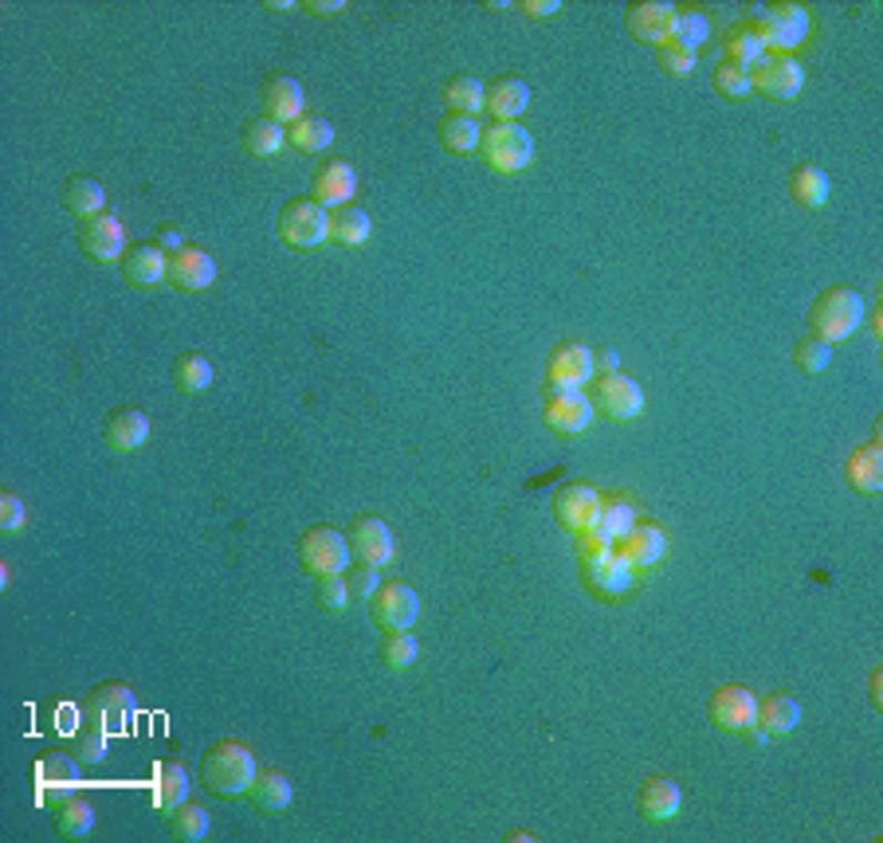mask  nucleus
I'll list each match as a JSON object with an SVG mask.
<instances>
[{
	"mask_svg": "<svg viewBox=\"0 0 883 843\" xmlns=\"http://www.w3.org/2000/svg\"><path fill=\"white\" fill-rule=\"evenodd\" d=\"M762 55H770V51H765L762 35H758V28L750 24V20H742V24H734L731 32H727V63L754 68Z\"/></svg>",
	"mask_w": 883,
	"mask_h": 843,
	"instance_id": "obj_40",
	"label": "nucleus"
},
{
	"mask_svg": "<svg viewBox=\"0 0 883 843\" xmlns=\"http://www.w3.org/2000/svg\"><path fill=\"white\" fill-rule=\"evenodd\" d=\"M63 204H68L71 216L91 220V216H99V212H106V189L94 177H71L68 185H63Z\"/></svg>",
	"mask_w": 883,
	"mask_h": 843,
	"instance_id": "obj_34",
	"label": "nucleus"
},
{
	"mask_svg": "<svg viewBox=\"0 0 883 843\" xmlns=\"http://www.w3.org/2000/svg\"><path fill=\"white\" fill-rule=\"evenodd\" d=\"M581 577H586V589L597 592V597H625V592L637 585V569L625 561V557L612 549L609 557H601V561H586L581 566Z\"/></svg>",
	"mask_w": 883,
	"mask_h": 843,
	"instance_id": "obj_19",
	"label": "nucleus"
},
{
	"mask_svg": "<svg viewBox=\"0 0 883 843\" xmlns=\"http://www.w3.org/2000/svg\"><path fill=\"white\" fill-rule=\"evenodd\" d=\"M349 538L334 526H315V530H306L303 541H298V561L311 577H338L349 569Z\"/></svg>",
	"mask_w": 883,
	"mask_h": 843,
	"instance_id": "obj_7",
	"label": "nucleus"
},
{
	"mask_svg": "<svg viewBox=\"0 0 883 843\" xmlns=\"http://www.w3.org/2000/svg\"><path fill=\"white\" fill-rule=\"evenodd\" d=\"M656 63H660V68L668 71V75L683 79V75H691V71H696L699 51L683 48L680 40H668V43H660V48H656Z\"/></svg>",
	"mask_w": 883,
	"mask_h": 843,
	"instance_id": "obj_47",
	"label": "nucleus"
},
{
	"mask_svg": "<svg viewBox=\"0 0 883 843\" xmlns=\"http://www.w3.org/2000/svg\"><path fill=\"white\" fill-rule=\"evenodd\" d=\"M189 801V769L181 761H162L153 773V804L162 812H173Z\"/></svg>",
	"mask_w": 883,
	"mask_h": 843,
	"instance_id": "obj_30",
	"label": "nucleus"
},
{
	"mask_svg": "<svg viewBox=\"0 0 883 843\" xmlns=\"http://www.w3.org/2000/svg\"><path fill=\"white\" fill-rule=\"evenodd\" d=\"M153 244L162 247L165 255H177V252H185V228H177V224H162V228L153 232Z\"/></svg>",
	"mask_w": 883,
	"mask_h": 843,
	"instance_id": "obj_55",
	"label": "nucleus"
},
{
	"mask_svg": "<svg viewBox=\"0 0 883 843\" xmlns=\"http://www.w3.org/2000/svg\"><path fill=\"white\" fill-rule=\"evenodd\" d=\"M479 153L499 173H522L530 165V158H535V138L518 126V122H491L484 130Z\"/></svg>",
	"mask_w": 883,
	"mask_h": 843,
	"instance_id": "obj_8",
	"label": "nucleus"
},
{
	"mask_svg": "<svg viewBox=\"0 0 883 843\" xmlns=\"http://www.w3.org/2000/svg\"><path fill=\"white\" fill-rule=\"evenodd\" d=\"M518 9L527 12V17H535V20H546V17H558V12H561V0H522Z\"/></svg>",
	"mask_w": 883,
	"mask_h": 843,
	"instance_id": "obj_56",
	"label": "nucleus"
},
{
	"mask_svg": "<svg viewBox=\"0 0 883 843\" xmlns=\"http://www.w3.org/2000/svg\"><path fill=\"white\" fill-rule=\"evenodd\" d=\"M637 809L645 820H652V824H663V820H671L676 812L683 809V789L671 776H648L645 784H640L637 793Z\"/></svg>",
	"mask_w": 883,
	"mask_h": 843,
	"instance_id": "obj_25",
	"label": "nucleus"
},
{
	"mask_svg": "<svg viewBox=\"0 0 883 843\" xmlns=\"http://www.w3.org/2000/svg\"><path fill=\"white\" fill-rule=\"evenodd\" d=\"M79 244H83L87 260L94 263H114L126 255V232H122L119 216L111 212H99V216L83 220L79 224Z\"/></svg>",
	"mask_w": 883,
	"mask_h": 843,
	"instance_id": "obj_16",
	"label": "nucleus"
},
{
	"mask_svg": "<svg viewBox=\"0 0 883 843\" xmlns=\"http://www.w3.org/2000/svg\"><path fill=\"white\" fill-rule=\"evenodd\" d=\"M676 4H668V0H645V4H632L629 9V32L637 35L640 43H652V48H660V43L671 40V32H676Z\"/></svg>",
	"mask_w": 883,
	"mask_h": 843,
	"instance_id": "obj_20",
	"label": "nucleus"
},
{
	"mask_svg": "<svg viewBox=\"0 0 883 843\" xmlns=\"http://www.w3.org/2000/svg\"><path fill=\"white\" fill-rule=\"evenodd\" d=\"M349 585V597L357 600H369L377 589H382V569L377 566H366V561H357V566H349V573H342Z\"/></svg>",
	"mask_w": 883,
	"mask_h": 843,
	"instance_id": "obj_50",
	"label": "nucleus"
},
{
	"mask_svg": "<svg viewBox=\"0 0 883 843\" xmlns=\"http://www.w3.org/2000/svg\"><path fill=\"white\" fill-rule=\"evenodd\" d=\"M240 142H244V150L252 153V158H275V153L287 145V126L267 119V114H252V119L244 122V130H240Z\"/></svg>",
	"mask_w": 883,
	"mask_h": 843,
	"instance_id": "obj_29",
	"label": "nucleus"
},
{
	"mask_svg": "<svg viewBox=\"0 0 883 843\" xmlns=\"http://www.w3.org/2000/svg\"><path fill=\"white\" fill-rule=\"evenodd\" d=\"M420 656L417 640H413V632H385L382 640V659L385 667H393V671H405V667H413Z\"/></svg>",
	"mask_w": 883,
	"mask_h": 843,
	"instance_id": "obj_46",
	"label": "nucleus"
},
{
	"mask_svg": "<svg viewBox=\"0 0 883 843\" xmlns=\"http://www.w3.org/2000/svg\"><path fill=\"white\" fill-rule=\"evenodd\" d=\"M374 236V224H369V212L357 209V204H342L331 209V240L342 247H362Z\"/></svg>",
	"mask_w": 883,
	"mask_h": 843,
	"instance_id": "obj_33",
	"label": "nucleus"
},
{
	"mask_svg": "<svg viewBox=\"0 0 883 843\" xmlns=\"http://www.w3.org/2000/svg\"><path fill=\"white\" fill-rule=\"evenodd\" d=\"M714 91H719L722 99H747V94L754 91V87H750V68L722 60L719 68H714Z\"/></svg>",
	"mask_w": 883,
	"mask_h": 843,
	"instance_id": "obj_49",
	"label": "nucleus"
},
{
	"mask_svg": "<svg viewBox=\"0 0 883 843\" xmlns=\"http://www.w3.org/2000/svg\"><path fill=\"white\" fill-rule=\"evenodd\" d=\"M707 710H711V722L719 725V730H727V734H747L750 725H754L758 699H754V691L731 683V687H719V691L711 694Z\"/></svg>",
	"mask_w": 883,
	"mask_h": 843,
	"instance_id": "obj_14",
	"label": "nucleus"
},
{
	"mask_svg": "<svg viewBox=\"0 0 883 843\" xmlns=\"http://www.w3.org/2000/svg\"><path fill=\"white\" fill-rule=\"evenodd\" d=\"M589 400L609 420H637L645 413V388H640V380L625 377V373H605Z\"/></svg>",
	"mask_w": 883,
	"mask_h": 843,
	"instance_id": "obj_11",
	"label": "nucleus"
},
{
	"mask_svg": "<svg viewBox=\"0 0 883 843\" xmlns=\"http://www.w3.org/2000/svg\"><path fill=\"white\" fill-rule=\"evenodd\" d=\"M267 9H275V12H287V9H295V0H267Z\"/></svg>",
	"mask_w": 883,
	"mask_h": 843,
	"instance_id": "obj_60",
	"label": "nucleus"
},
{
	"mask_svg": "<svg viewBox=\"0 0 883 843\" xmlns=\"http://www.w3.org/2000/svg\"><path fill=\"white\" fill-rule=\"evenodd\" d=\"M209 827H213V820H209V812L201 809V804H181V809L170 812V832L177 835L181 843H201L204 835H209Z\"/></svg>",
	"mask_w": 883,
	"mask_h": 843,
	"instance_id": "obj_44",
	"label": "nucleus"
},
{
	"mask_svg": "<svg viewBox=\"0 0 883 843\" xmlns=\"http://www.w3.org/2000/svg\"><path fill=\"white\" fill-rule=\"evenodd\" d=\"M844 479H849L852 490L860 495H880L883 490V447L880 444H864L856 447L844 464Z\"/></svg>",
	"mask_w": 883,
	"mask_h": 843,
	"instance_id": "obj_28",
	"label": "nucleus"
},
{
	"mask_svg": "<svg viewBox=\"0 0 883 843\" xmlns=\"http://www.w3.org/2000/svg\"><path fill=\"white\" fill-rule=\"evenodd\" d=\"M542 416L546 424H550V431H558V436H581V431H589V424H593L597 408L593 400H589V393H581V388H546V405H542Z\"/></svg>",
	"mask_w": 883,
	"mask_h": 843,
	"instance_id": "obj_10",
	"label": "nucleus"
},
{
	"mask_svg": "<svg viewBox=\"0 0 883 843\" xmlns=\"http://www.w3.org/2000/svg\"><path fill=\"white\" fill-rule=\"evenodd\" d=\"M801 722V702L793 694H770V699H758L754 725L765 734H790Z\"/></svg>",
	"mask_w": 883,
	"mask_h": 843,
	"instance_id": "obj_31",
	"label": "nucleus"
},
{
	"mask_svg": "<svg viewBox=\"0 0 883 843\" xmlns=\"http://www.w3.org/2000/svg\"><path fill=\"white\" fill-rule=\"evenodd\" d=\"M83 761L75 758V750H48L28 765V784H32V796L48 809L79 796V784H83Z\"/></svg>",
	"mask_w": 883,
	"mask_h": 843,
	"instance_id": "obj_3",
	"label": "nucleus"
},
{
	"mask_svg": "<svg viewBox=\"0 0 883 843\" xmlns=\"http://www.w3.org/2000/svg\"><path fill=\"white\" fill-rule=\"evenodd\" d=\"M707 35H711V20H707V12H699V9L676 12V32H671V40H680L683 48L699 51L707 43Z\"/></svg>",
	"mask_w": 883,
	"mask_h": 843,
	"instance_id": "obj_45",
	"label": "nucleus"
},
{
	"mask_svg": "<svg viewBox=\"0 0 883 843\" xmlns=\"http://www.w3.org/2000/svg\"><path fill=\"white\" fill-rule=\"evenodd\" d=\"M612 549H617L632 569H652L656 561H663V553H668V534H663L660 526L637 522Z\"/></svg>",
	"mask_w": 883,
	"mask_h": 843,
	"instance_id": "obj_22",
	"label": "nucleus"
},
{
	"mask_svg": "<svg viewBox=\"0 0 883 843\" xmlns=\"http://www.w3.org/2000/svg\"><path fill=\"white\" fill-rule=\"evenodd\" d=\"M201 781L213 796H244L255 781V753L236 738L209 745L201 758Z\"/></svg>",
	"mask_w": 883,
	"mask_h": 843,
	"instance_id": "obj_1",
	"label": "nucleus"
},
{
	"mask_svg": "<svg viewBox=\"0 0 883 843\" xmlns=\"http://www.w3.org/2000/svg\"><path fill=\"white\" fill-rule=\"evenodd\" d=\"M880 674H883V671H880V667H875V671H872V707H875V710H880Z\"/></svg>",
	"mask_w": 883,
	"mask_h": 843,
	"instance_id": "obj_59",
	"label": "nucleus"
},
{
	"mask_svg": "<svg viewBox=\"0 0 883 843\" xmlns=\"http://www.w3.org/2000/svg\"><path fill=\"white\" fill-rule=\"evenodd\" d=\"M530 106V87L518 75H499L491 87H487V102L484 110L495 122H518Z\"/></svg>",
	"mask_w": 883,
	"mask_h": 843,
	"instance_id": "obj_26",
	"label": "nucleus"
},
{
	"mask_svg": "<svg viewBox=\"0 0 883 843\" xmlns=\"http://www.w3.org/2000/svg\"><path fill=\"white\" fill-rule=\"evenodd\" d=\"M750 87H758V91L778 102H790L805 91V71H801V63L793 55H762L750 68Z\"/></svg>",
	"mask_w": 883,
	"mask_h": 843,
	"instance_id": "obj_12",
	"label": "nucleus"
},
{
	"mask_svg": "<svg viewBox=\"0 0 883 843\" xmlns=\"http://www.w3.org/2000/svg\"><path fill=\"white\" fill-rule=\"evenodd\" d=\"M637 522H640V515L629 498H601V515H597L593 526L612 541V546H617V541L625 538Z\"/></svg>",
	"mask_w": 883,
	"mask_h": 843,
	"instance_id": "obj_42",
	"label": "nucleus"
},
{
	"mask_svg": "<svg viewBox=\"0 0 883 843\" xmlns=\"http://www.w3.org/2000/svg\"><path fill=\"white\" fill-rule=\"evenodd\" d=\"M750 24L758 28V35H762V43H765L770 55H793V51L809 40V32H813V17H809V9L805 4H790V0L758 9V17L750 20Z\"/></svg>",
	"mask_w": 883,
	"mask_h": 843,
	"instance_id": "obj_4",
	"label": "nucleus"
},
{
	"mask_svg": "<svg viewBox=\"0 0 883 843\" xmlns=\"http://www.w3.org/2000/svg\"><path fill=\"white\" fill-rule=\"evenodd\" d=\"M51 816H55V832H60L63 840H87L91 827H94V809L83 801V796H71V801L55 804Z\"/></svg>",
	"mask_w": 883,
	"mask_h": 843,
	"instance_id": "obj_41",
	"label": "nucleus"
},
{
	"mask_svg": "<svg viewBox=\"0 0 883 843\" xmlns=\"http://www.w3.org/2000/svg\"><path fill=\"white\" fill-rule=\"evenodd\" d=\"M793 362H798V369H805V373H824L829 365H833V346L809 334L793 346Z\"/></svg>",
	"mask_w": 883,
	"mask_h": 843,
	"instance_id": "obj_48",
	"label": "nucleus"
},
{
	"mask_svg": "<svg viewBox=\"0 0 883 843\" xmlns=\"http://www.w3.org/2000/svg\"><path fill=\"white\" fill-rule=\"evenodd\" d=\"M601 515V490L589 487V483H566V487L554 495V518H558L561 530L581 534L597 522Z\"/></svg>",
	"mask_w": 883,
	"mask_h": 843,
	"instance_id": "obj_13",
	"label": "nucleus"
},
{
	"mask_svg": "<svg viewBox=\"0 0 883 843\" xmlns=\"http://www.w3.org/2000/svg\"><path fill=\"white\" fill-rule=\"evenodd\" d=\"M303 83L287 71H275V75L264 79L260 87V106H264L267 119L283 122V126H295L303 119Z\"/></svg>",
	"mask_w": 883,
	"mask_h": 843,
	"instance_id": "obj_18",
	"label": "nucleus"
},
{
	"mask_svg": "<svg viewBox=\"0 0 883 843\" xmlns=\"http://www.w3.org/2000/svg\"><path fill=\"white\" fill-rule=\"evenodd\" d=\"M122 278H126L130 287H158L170 278V255L162 252L158 244H134L126 255H122Z\"/></svg>",
	"mask_w": 883,
	"mask_h": 843,
	"instance_id": "obj_21",
	"label": "nucleus"
},
{
	"mask_svg": "<svg viewBox=\"0 0 883 843\" xmlns=\"http://www.w3.org/2000/svg\"><path fill=\"white\" fill-rule=\"evenodd\" d=\"M436 134H440V145L448 153H476L479 142H484L479 119H464V114H444Z\"/></svg>",
	"mask_w": 883,
	"mask_h": 843,
	"instance_id": "obj_35",
	"label": "nucleus"
},
{
	"mask_svg": "<svg viewBox=\"0 0 883 843\" xmlns=\"http://www.w3.org/2000/svg\"><path fill=\"white\" fill-rule=\"evenodd\" d=\"M315 597H318V605L326 608V612H342L346 608V600H349V585H346V577H318V585H315Z\"/></svg>",
	"mask_w": 883,
	"mask_h": 843,
	"instance_id": "obj_52",
	"label": "nucleus"
},
{
	"mask_svg": "<svg viewBox=\"0 0 883 843\" xmlns=\"http://www.w3.org/2000/svg\"><path fill=\"white\" fill-rule=\"evenodd\" d=\"M484 102H487V87L479 83L476 75H456V79H448V87H444V106H448L451 114L476 119L479 110H484Z\"/></svg>",
	"mask_w": 883,
	"mask_h": 843,
	"instance_id": "obj_36",
	"label": "nucleus"
},
{
	"mask_svg": "<svg viewBox=\"0 0 883 843\" xmlns=\"http://www.w3.org/2000/svg\"><path fill=\"white\" fill-rule=\"evenodd\" d=\"M170 283L185 295L193 291H204L216 283V260L201 247H185V252L170 255Z\"/></svg>",
	"mask_w": 883,
	"mask_h": 843,
	"instance_id": "obj_24",
	"label": "nucleus"
},
{
	"mask_svg": "<svg viewBox=\"0 0 883 843\" xmlns=\"http://www.w3.org/2000/svg\"><path fill=\"white\" fill-rule=\"evenodd\" d=\"M369 616H374V624L382 628V632H408L420 616L417 589L405 585V581L382 585V589L369 597Z\"/></svg>",
	"mask_w": 883,
	"mask_h": 843,
	"instance_id": "obj_9",
	"label": "nucleus"
},
{
	"mask_svg": "<svg viewBox=\"0 0 883 843\" xmlns=\"http://www.w3.org/2000/svg\"><path fill=\"white\" fill-rule=\"evenodd\" d=\"M597 373L593 349L586 342H561L558 349L546 362V377H550L554 388H586Z\"/></svg>",
	"mask_w": 883,
	"mask_h": 843,
	"instance_id": "obj_15",
	"label": "nucleus"
},
{
	"mask_svg": "<svg viewBox=\"0 0 883 843\" xmlns=\"http://www.w3.org/2000/svg\"><path fill=\"white\" fill-rule=\"evenodd\" d=\"M574 549H578V561L586 566V561H601V557L612 553V541L605 538L597 526H589V530L574 534Z\"/></svg>",
	"mask_w": 883,
	"mask_h": 843,
	"instance_id": "obj_51",
	"label": "nucleus"
},
{
	"mask_svg": "<svg viewBox=\"0 0 883 843\" xmlns=\"http://www.w3.org/2000/svg\"><path fill=\"white\" fill-rule=\"evenodd\" d=\"M864 298H860V291L852 287H829L816 295L813 311H809V326H813V337H821V342H844V337H852L860 326H864Z\"/></svg>",
	"mask_w": 883,
	"mask_h": 843,
	"instance_id": "obj_2",
	"label": "nucleus"
},
{
	"mask_svg": "<svg viewBox=\"0 0 883 843\" xmlns=\"http://www.w3.org/2000/svg\"><path fill=\"white\" fill-rule=\"evenodd\" d=\"M106 742H111L106 734H99V730L83 725V730L75 734V745H71V750H75V758L83 761V765H94V761L106 758Z\"/></svg>",
	"mask_w": 883,
	"mask_h": 843,
	"instance_id": "obj_53",
	"label": "nucleus"
},
{
	"mask_svg": "<svg viewBox=\"0 0 883 843\" xmlns=\"http://www.w3.org/2000/svg\"><path fill=\"white\" fill-rule=\"evenodd\" d=\"M247 796H252L264 812H287L291 804H295V784H291L280 769H264V773H255Z\"/></svg>",
	"mask_w": 883,
	"mask_h": 843,
	"instance_id": "obj_32",
	"label": "nucleus"
},
{
	"mask_svg": "<svg viewBox=\"0 0 883 843\" xmlns=\"http://www.w3.org/2000/svg\"><path fill=\"white\" fill-rule=\"evenodd\" d=\"M134 710L138 694L126 683H102L83 699V725H91V730H99L106 738L126 734L130 722H134Z\"/></svg>",
	"mask_w": 883,
	"mask_h": 843,
	"instance_id": "obj_5",
	"label": "nucleus"
},
{
	"mask_svg": "<svg viewBox=\"0 0 883 843\" xmlns=\"http://www.w3.org/2000/svg\"><path fill=\"white\" fill-rule=\"evenodd\" d=\"M349 549H354L357 561H366V566H389L397 546H393V530L385 526V518L377 515H362L354 518L349 526Z\"/></svg>",
	"mask_w": 883,
	"mask_h": 843,
	"instance_id": "obj_17",
	"label": "nucleus"
},
{
	"mask_svg": "<svg viewBox=\"0 0 883 843\" xmlns=\"http://www.w3.org/2000/svg\"><path fill=\"white\" fill-rule=\"evenodd\" d=\"M357 193V169L349 161H326L315 173V201L342 209V204H354Z\"/></svg>",
	"mask_w": 883,
	"mask_h": 843,
	"instance_id": "obj_27",
	"label": "nucleus"
},
{
	"mask_svg": "<svg viewBox=\"0 0 883 843\" xmlns=\"http://www.w3.org/2000/svg\"><path fill=\"white\" fill-rule=\"evenodd\" d=\"M280 240L287 247H298V252L323 247L331 240V212H326V204H318L315 196H298V201L283 204Z\"/></svg>",
	"mask_w": 883,
	"mask_h": 843,
	"instance_id": "obj_6",
	"label": "nucleus"
},
{
	"mask_svg": "<svg viewBox=\"0 0 883 843\" xmlns=\"http://www.w3.org/2000/svg\"><path fill=\"white\" fill-rule=\"evenodd\" d=\"M593 362H597V369H601V377H605V373H620L617 349H601V354H593Z\"/></svg>",
	"mask_w": 883,
	"mask_h": 843,
	"instance_id": "obj_58",
	"label": "nucleus"
},
{
	"mask_svg": "<svg viewBox=\"0 0 883 843\" xmlns=\"http://www.w3.org/2000/svg\"><path fill=\"white\" fill-rule=\"evenodd\" d=\"M102 436H106V444H111L114 451L130 456V451H138V447L150 439V416H145L142 408L122 405L102 420Z\"/></svg>",
	"mask_w": 883,
	"mask_h": 843,
	"instance_id": "obj_23",
	"label": "nucleus"
},
{
	"mask_svg": "<svg viewBox=\"0 0 883 843\" xmlns=\"http://www.w3.org/2000/svg\"><path fill=\"white\" fill-rule=\"evenodd\" d=\"M287 142L295 145L298 153H318L334 145V126L318 114H303L295 126H287Z\"/></svg>",
	"mask_w": 883,
	"mask_h": 843,
	"instance_id": "obj_43",
	"label": "nucleus"
},
{
	"mask_svg": "<svg viewBox=\"0 0 883 843\" xmlns=\"http://www.w3.org/2000/svg\"><path fill=\"white\" fill-rule=\"evenodd\" d=\"M20 526H24V502H20V495L4 490L0 495V534H17Z\"/></svg>",
	"mask_w": 883,
	"mask_h": 843,
	"instance_id": "obj_54",
	"label": "nucleus"
},
{
	"mask_svg": "<svg viewBox=\"0 0 883 843\" xmlns=\"http://www.w3.org/2000/svg\"><path fill=\"white\" fill-rule=\"evenodd\" d=\"M790 193L805 209H824L829 204V173L821 165H798L790 177Z\"/></svg>",
	"mask_w": 883,
	"mask_h": 843,
	"instance_id": "obj_38",
	"label": "nucleus"
},
{
	"mask_svg": "<svg viewBox=\"0 0 883 843\" xmlns=\"http://www.w3.org/2000/svg\"><path fill=\"white\" fill-rule=\"evenodd\" d=\"M173 385H177L185 397L204 393V388L213 385V362L204 354H196V349H185V354L173 362Z\"/></svg>",
	"mask_w": 883,
	"mask_h": 843,
	"instance_id": "obj_37",
	"label": "nucleus"
},
{
	"mask_svg": "<svg viewBox=\"0 0 883 843\" xmlns=\"http://www.w3.org/2000/svg\"><path fill=\"white\" fill-rule=\"evenodd\" d=\"M303 9L311 17H334V12L346 9V0H303Z\"/></svg>",
	"mask_w": 883,
	"mask_h": 843,
	"instance_id": "obj_57",
	"label": "nucleus"
},
{
	"mask_svg": "<svg viewBox=\"0 0 883 843\" xmlns=\"http://www.w3.org/2000/svg\"><path fill=\"white\" fill-rule=\"evenodd\" d=\"M40 725L48 734L60 738H75L83 730V702H68V699H48L40 707Z\"/></svg>",
	"mask_w": 883,
	"mask_h": 843,
	"instance_id": "obj_39",
	"label": "nucleus"
}]
</instances>
